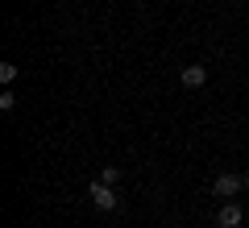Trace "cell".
Returning <instances> with one entry per match:
<instances>
[{"mask_svg": "<svg viewBox=\"0 0 249 228\" xmlns=\"http://www.w3.org/2000/svg\"><path fill=\"white\" fill-rule=\"evenodd\" d=\"M241 183H245V191H249V175H241Z\"/></svg>", "mask_w": 249, "mask_h": 228, "instance_id": "cell-8", "label": "cell"}, {"mask_svg": "<svg viewBox=\"0 0 249 228\" xmlns=\"http://www.w3.org/2000/svg\"><path fill=\"white\" fill-rule=\"evenodd\" d=\"M212 191H216V199H232L237 191H245V183H241V175H229V170H224V175L212 183Z\"/></svg>", "mask_w": 249, "mask_h": 228, "instance_id": "cell-2", "label": "cell"}, {"mask_svg": "<svg viewBox=\"0 0 249 228\" xmlns=\"http://www.w3.org/2000/svg\"><path fill=\"white\" fill-rule=\"evenodd\" d=\"M88 199H91V208H100V211H116V203H121V199H116V191L108 183H100V178L88 187Z\"/></svg>", "mask_w": 249, "mask_h": 228, "instance_id": "cell-1", "label": "cell"}, {"mask_svg": "<svg viewBox=\"0 0 249 228\" xmlns=\"http://www.w3.org/2000/svg\"><path fill=\"white\" fill-rule=\"evenodd\" d=\"M17 75H21V70L13 67V62H0V83H4V88H9V83L17 79Z\"/></svg>", "mask_w": 249, "mask_h": 228, "instance_id": "cell-6", "label": "cell"}, {"mask_svg": "<svg viewBox=\"0 0 249 228\" xmlns=\"http://www.w3.org/2000/svg\"><path fill=\"white\" fill-rule=\"evenodd\" d=\"M0 108H4V112H13V108H17V96H13V91H9V88L0 91Z\"/></svg>", "mask_w": 249, "mask_h": 228, "instance_id": "cell-7", "label": "cell"}, {"mask_svg": "<svg viewBox=\"0 0 249 228\" xmlns=\"http://www.w3.org/2000/svg\"><path fill=\"white\" fill-rule=\"evenodd\" d=\"M178 79H183V88L196 91V88H204V83H208V67H204V62H191V67L178 70Z\"/></svg>", "mask_w": 249, "mask_h": 228, "instance_id": "cell-4", "label": "cell"}, {"mask_svg": "<svg viewBox=\"0 0 249 228\" xmlns=\"http://www.w3.org/2000/svg\"><path fill=\"white\" fill-rule=\"evenodd\" d=\"M100 183L116 187V183H121V166H104V170H100Z\"/></svg>", "mask_w": 249, "mask_h": 228, "instance_id": "cell-5", "label": "cell"}, {"mask_svg": "<svg viewBox=\"0 0 249 228\" xmlns=\"http://www.w3.org/2000/svg\"><path fill=\"white\" fill-rule=\"evenodd\" d=\"M241 220H245V211H241V203L224 199V203H220V211H216V224H220V228H241Z\"/></svg>", "mask_w": 249, "mask_h": 228, "instance_id": "cell-3", "label": "cell"}]
</instances>
